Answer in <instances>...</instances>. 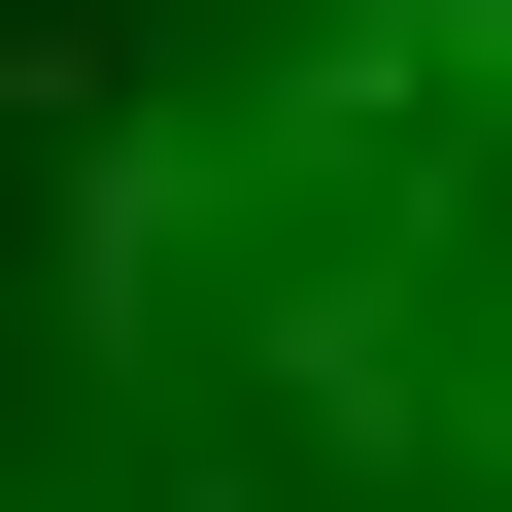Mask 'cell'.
<instances>
[{
	"mask_svg": "<svg viewBox=\"0 0 512 512\" xmlns=\"http://www.w3.org/2000/svg\"><path fill=\"white\" fill-rule=\"evenodd\" d=\"M205 103H239V205H274V274L376 308L478 478H512V0H171Z\"/></svg>",
	"mask_w": 512,
	"mask_h": 512,
	"instance_id": "6da1fadb",
	"label": "cell"
}]
</instances>
